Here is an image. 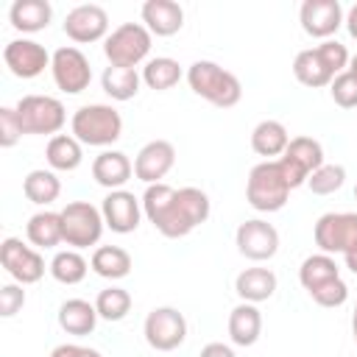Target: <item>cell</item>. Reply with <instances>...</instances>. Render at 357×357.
Returning a JSON list of instances; mask_svg holds the SVG:
<instances>
[{"label": "cell", "mask_w": 357, "mask_h": 357, "mask_svg": "<svg viewBox=\"0 0 357 357\" xmlns=\"http://www.w3.org/2000/svg\"><path fill=\"white\" fill-rule=\"evenodd\" d=\"M187 84H190V89H192L198 98L209 100V103L218 106V109H231V106H237L240 98H243V84H240V78H237L234 73L223 70L220 64L206 61V59L192 61V64L187 67Z\"/></svg>", "instance_id": "cell-1"}, {"label": "cell", "mask_w": 357, "mask_h": 357, "mask_svg": "<svg viewBox=\"0 0 357 357\" xmlns=\"http://www.w3.org/2000/svg\"><path fill=\"white\" fill-rule=\"evenodd\" d=\"M70 128H73V137L81 145L106 148V145H114L123 137V117L109 103H89V106H81L73 114Z\"/></svg>", "instance_id": "cell-2"}, {"label": "cell", "mask_w": 357, "mask_h": 357, "mask_svg": "<svg viewBox=\"0 0 357 357\" xmlns=\"http://www.w3.org/2000/svg\"><path fill=\"white\" fill-rule=\"evenodd\" d=\"M209 195L198 187H181L176 190V198L170 204V209L165 212V218L156 223L159 234L170 237V240H178V237H187L195 226H201L206 218H209Z\"/></svg>", "instance_id": "cell-3"}, {"label": "cell", "mask_w": 357, "mask_h": 357, "mask_svg": "<svg viewBox=\"0 0 357 357\" xmlns=\"http://www.w3.org/2000/svg\"><path fill=\"white\" fill-rule=\"evenodd\" d=\"M290 187L273 162H259L251 167L248 181H245V201L257 209V212H279L287 204Z\"/></svg>", "instance_id": "cell-4"}, {"label": "cell", "mask_w": 357, "mask_h": 357, "mask_svg": "<svg viewBox=\"0 0 357 357\" xmlns=\"http://www.w3.org/2000/svg\"><path fill=\"white\" fill-rule=\"evenodd\" d=\"M151 42H153V33H151L142 22H123V25H117V28L106 36L103 53H106L109 64H117V67H137L139 61L148 59Z\"/></svg>", "instance_id": "cell-5"}, {"label": "cell", "mask_w": 357, "mask_h": 357, "mask_svg": "<svg viewBox=\"0 0 357 357\" xmlns=\"http://www.w3.org/2000/svg\"><path fill=\"white\" fill-rule=\"evenodd\" d=\"M25 134H59L67 123L64 103L50 95H25L14 106Z\"/></svg>", "instance_id": "cell-6"}, {"label": "cell", "mask_w": 357, "mask_h": 357, "mask_svg": "<svg viewBox=\"0 0 357 357\" xmlns=\"http://www.w3.org/2000/svg\"><path fill=\"white\" fill-rule=\"evenodd\" d=\"M61 226H64V243L78 251L100 240L106 220H103V212L89 201H70L61 209Z\"/></svg>", "instance_id": "cell-7"}, {"label": "cell", "mask_w": 357, "mask_h": 357, "mask_svg": "<svg viewBox=\"0 0 357 357\" xmlns=\"http://www.w3.org/2000/svg\"><path fill=\"white\" fill-rule=\"evenodd\" d=\"M276 165H279L284 181H287V187L296 190V187L307 184L312 170H318L324 165V148L312 137H293L287 151L276 159Z\"/></svg>", "instance_id": "cell-8"}, {"label": "cell", "mask_w": 357, "mask_h": 357, "mask_svg": "<svg viewBox=\"0 0 357 357\" xmlns=\"http://www.w3.org/2000/svg\"><path fill=\"white\" fill-rule=\"evenodd\" d=\"M321 254H346L357 245V215L354 212H326L312 229Z\"/></svg>", "instance_id": "cell-9"}, {"label": "cell", "mask_w": 357, "mask_h": 357, "mask_svg": "<svg viewBox=\"0 0 357 357\" xmlns=\"http://www.w3.org/2000/svg\"><path fill=\"white\" fill-rule=\"evenodd\" d=\"M145 340L156 351H173L187 337V318L176 307H153L142 324Z\"/></svg>", "instance_id": "cell-10"}, {"label": "cell", "mask_w": 357, "mask_h": 357, "mask_svg": "<svg viewBox=\"0 0 357 357\" xmlns=\"http://www.w3.org/2000/svg\"><path fill=\"white\" fill-rule=\"evenodd\" d=\"M50 73H53V81L61 92L67 95H78L89 86L92 81V67H89V59L75 47V45H64L53 53L50 59Z\"/></svg>", "instance_id": "cell-11"}, {"label": "cell", "mask_w": 357, "mask_h": 357, "mask_svg": "<svg viewBox=\"0 0 357 357\" xmlns=\"http://www.w3.org/2000/svg\"><path fill=\"white\" fill-rule=\"evenodd\" d=\"M0 262L6 268V273L17 282V284H36L45 276V259L36 248L25 245L17 237H6L0 245Z\"/></svg>", "instance_id": "cell-12"}, {"label": "cell", "mask_w": 357, "mask_h": 357, "mask_svg": "<svg viewBox=\"0 0 357 357\" xmlns=\"http://www.w3.org/2000/svg\"><path fill=\"white\" fill-rule=\"evenodd\" d=\"M234 243H237V251L245 259L265 262V259H271L279 251V231L273 229V223L254 218V220H243L237 226Z\"/></svg>", "instance_id": "cell-13"}, {"label": "cell", "mask_w": 357, "mask_h": 357, "mask_svg": "<svg viewBox=\"0 0 357 357\" xmlns=\"http://www.w3.org/2000/svg\"><path fill=\"white\" fill-rule=\"evenodd\" d=\"M50 59L53 56L36 39H11L3 47V61L11 70V75H17V78H36V75H42L45 67H50Z\"/></svg>", "instance_id": "cell-14"}, {"label": "cell", "mask_w": 357, "mask_h": 357, "mask_svg": "<svg viewBox=\"0 0 357 357\" xmlns=\"http://www.w3.org/2000/svg\"><path fill=\"white\" fill-rule=\"evenodd\" d=\"M343 20H346V14L337 0H304L298 8V22H301L304 33L324 39V42L337 33Z\"/></svg>", "instance_id": "cell-15"}, {"label": "cell", "mask_w": 357, "mask_h": 357, "mask_svg": "<svg viewBox=\"0 0 357 357\" xmlns=\"http://www.w3.org/2000/svg\"><path fill=\"white\" fill-rule=\"evenodd\" d=\"M64 33L78 45H89V42H98V39L109 36V14H106V8L95 6V3L75 6L64 17Z\"/></svg>", "instance_id": "cell-16"}, {"label": "cell", "mask_w": 357, "mask_h": 357, "mask_svg": "<svg viewBox=\"0 0 357 357\" xmlns=\"http://www.w3.org/2000/svg\"><path fill=\"white\" fill-rule=\"evenodd\" d=\"M103 220L117 234H131L139 226L142 218V201L128 190H112L100 204Z\"/></svg>", "instance_id": "cell-17"}, {"label": "cell", "mask_w": 357, "mask_h": 357, "mask_svg": "<svg viewBox=\"0 0 357 357\" xmlns=\"http://www.w3.org/2000/svg\"><path fill=\"white\" fill-rule=\"evenodd\" d=\"M176 165V148L167 139H151L134 159V176L145 184H159Z\"/></svg>", "instance_id": "cell-18"}, {"label": "cell", "mask_w": 357, "mask_h": 357, "mask_svg": "<svg viewBox=\"0 0 357 357\" xmlns=\"http://www.w3.org/2000/svg\"><path fill=\"white\" fill-rule=\"evenodd\" d=\"M142 22L153 36H173L184 25V8L176 0H148L142 6Z\"/></svg>", "instance_id": "cell-19"}, {"label": "cell", "mask_w": 357, "mask_h": 357, "mask_svg": "<svg viewBox=\"0 0 357 357\" xmlns=\"http://www.w3.org/2000/svg\"><path fill=\"white\" fill-rule=\"evenodd\" d=\"M131 173H134V165L123 151H103L92 162V178L100 187H106L109 192L123 190V184L131 178Z\"/></svg>", "instance_id": "cell-20"}, {"label": "cell", "mask_w": 357, "mask_h": 357, "mask_svg": "<svg viewBox=\"0 0 357 357\" xmlns=\"http://www.w3.org/2000/svg\"><path fill=\"white\" fill-rule=\"evenodd\" d=\"M59 326L67 332V335H75V337H84V335H92L95 332V324H98V310L95 304H89L86 298H67L61 307H59Z\"/></svg>", "instance_id": "cell-21"}, {"label": "cell", "mask_w": 357, "mask_h": 357, "mask_svg": "<svg viewBox=\"0 0 357 357\" xmlns=\"http://www.w3.org/2000/svg\"><path fill=\"white\" fill-rule=\"evenodd\" d=\"M234 290L243 301L259 304L276 293V273L271 268H245L234 279Z\"/></svg>", "instance_id": "cell-22"}, {"label": "cell", "mask_w": 357, "mask_h": 357, "mask_svg": "<svg viewBox=\"0 0 357 357\" xmlns=\"http://www.w3.org/2000/svg\"><path fill=\"white\" fill-rule=\"evenodd\" d=\"M262 335V315L257 310V304L240 301L231 312H229V337L234 346H254Z\"/></svg>", "instance_id": "cell-23"}, {"label": "cell", "mask_w": 357, "mask_h": 357, "mask_svg": "<svg viewBox=\"0 0 357 357\" xmlns=\"http://www.w3.org/2000/svg\"><path fill=\"white\" fill-rule=\"evenodd\" d=\"M287 145H290V134L279 120H259L251 131V148L259 156H265V162H273V156H282Z\"/></svg>", "instance_id": "cell-24"}, {"label": "cell", "mask_w": 357, "mask_h": 357, "mask_svg": "<svg viewBox=\"0 0 357 357\" xmlns=\"http://www.w3.org/2000/svg\"><path fill=\"white\" fill-rule=\"evenodd\" d=\"M53 8L47 0H14L8 8V20L22 33H36L50 25Z\"/></svg>", "instance_id": "cell-25"}, {"label": "cell", "mask_w": 357, "mask_h": 357, "mask_svg": "<svg viewBox=\"0 0 357 357\" xmlns=\"http://www.w3.org/2000/svg\"><path fill=\"white\" fill-rule=\"evenodd\" d=\"M28 243L33 248H56L59 243H64V226H61V212H36L31 215L28 226H25Z\"/></svg>", "instance_id": "cell-26"}, {"label": "cell", "mask_w": 357, "mask_h": 357, "mask_svg": "<svg viewBox=\"0 0 357 357\" xmlns=\"http://www.w3.org/2000/svg\"><path fill=\"white\" fill-rule=\"evenodd\" d=\"M45 159L53 170L70 173L84 162V148L73 134H56V137H50V142L45 148Z\"/></svg>", "instance_id": "cell-27"}, {"label": "cell", "mask_w": 357, "mask_h": 357, "mask_svg": "<svg viewBox=\"0 0 357 357\" xmlns=\"http://www.w3.org/2000/svg\"><path fill=\"white\" fill-rule=\"evenodd\" d=\"M89 268L103 276V279H123L131 273V254L120 245H98L92 251V259H89Z\"/></svg>", "instance_id": "cell-28"}, {"label": "cell", "mask_w": 357, "mask_h": 357, "mask_svg": "<svg viewBox=\"0 0 357 357\" xmlns=\"http://www.w3.org/2000/svg\"><path fill=\"white\" fill-rule=\"evenodd\" d=\"M100 84H103V92L112 98V100H131L137 98L139 92V84H142V75L134 70V67H117V64H109L100 75Z\"/></svg>", "instance_id": "cell-29"}, {"label": "cell", "mask_w": 357, "mask_h": 357, "mask_svg": "<svg viewBox=\"0 0 357 357\" xmlns=\"http://www.w3.org/2000/svg\"><path fill=\"white\" fill-rule=\"evenodd\" d=\"M293 75L298 78V84L310 86V89H318V86H329L332 84V73L329 67L321 61V56L315 53V47H307L301 50L296 59H293Z\"/></svg>", "instance_id": "cell-30"}, {"label": "cell", "mask_w": 357, "mask_h": 357, "mask_svg": "<svg viewBox=\"0 0 357 357\" xmlns=\"http://www.w3.org/2000/svg\"><path fill=\"white\" fill-rule=\"evenodd\" d=\"M22 192H25V198H28L31 204H36V206H47V204H53V201L59 198V192H61V181H59V176H56L53 170L39 167V170H31V173L25 176V181H22Z\"/></svg>", "instance_id": "cell-31"}, {"label": "cell", "mask_w": 357, "mask_h": 357, "mask_svg": "<svg viewBox=\"0 0 357 357\" xmlns=\"http://www.w3.org/2000/svg\"><path fill=\"white\" fill-rule=\"evenodd\" d=\"M337 276H340V268L332 259V254H312L298 268V282H301V287L307 293L321 287V284H326V282H332V279H337Z\"/></svg>", "instance_id": "cell-32"}, {"label": "cell", "mask_w": 357, "mask_h": 357, "mask_svg": "<svg viewBox=\"0 0 357 357\" xmlns=\"http://www.w3.org/2000/svg\"><path fill=\"white\" fill-rule=\"evenodd\" d=\"M142 81L156 92H167L181 81V64L170 56L148 59L145 67H142Z\"/></svg>", "instance_id": "cell-33"}, {"label": "cell", "mask_w": 357, "mask_h": 357, "mask_svg": "<svg viewBox=\"0 0 357 357\" xmlns=\"http://www.w3.org/2000/svg\"><path fill=\"white\" fill-rule=\"evenodd\" d=\"M89 271V262L75 251V248H67V251H59L53 259H50V276L61 284H78L84 282Z\"/></svg>", "instance_id": "cell-34"}, {"label": "cell", "mask_w": 357, "mask_h": 357, "mask_svg": "<svg viewBox=\"0 0 357 357\" xmlns=\"http://www.w3.org/2000/svg\"><path fill=\"white\" fill-rule=\"evenodd\" d=\"M95 310L103 321H123L131 312V293L123 287H106L98 293Z\"/></svg>", "instance_id": "cell-35"}, {"label": "cell", "mask_w": 357, "mask_h": 357, "mask_svg": "<svg viewBox=\"0 0 357 357\" xmlns=\"http://www.w3.org/2000/svg\"><path fill=\"white\" fill-rule=\"evenodd\" d=\"M173 198H176V190H173L170 184H165V181L148 184L145 192H142V215L156 226V223L165 218V212L170 209Z\"/></svg>", "instance_id": "cell-36"}, {"label": "cell", "mask_w": 357, "mask_h": 357, "mask_svg": "<svg viewBox=\"0 0 357 357\" xmlns=\"http://www.w3.org/2000/svg\"><path fill=\"white\" fill-rule=\"evenodd\" d=\"M343 181H346V167H343V165H326V162H324L318 170L310 173L307 187H310L315 195H332V192H337V190L343 187Z\"/></svg>", "instance_id": "cell-37"}, {"label": "cell", "mask_w": 357, "mask_h": 357, "mask_svg": "<svg viewBox=\"0 0 357 357\" xmlns=\"http://www.w3.org/2000/svg\"><path fill=\"white\" fill-rule=\"evenodd\" d=\"M315 53L321 56V61L329 67L332 75H340V73L349 70V59H351V56H349L346 45H340L337 39H326V42L315 45Z\"/></svg>", "instance_id": "cell-38"}, {"label": "cell", "mask_w": 357, "mask_h": 357, "mask_svg": "<svg viewBox=\"0 0 357 357\" xmlns=\"http://www.w3.org/2000/svg\"><path fill=\"white\" fill-rule=\"evenodd\" d=\"M329 95H332V100H335L337 106L354 109V106H357V78H354L349 70L340 73V75H335L332 84H329Z\"/></svg>", "instance_id": "cell-39"}, {"label": "cell", "mask_w": 357, "mask_h": 357, "mask_svg": "<svg viewBox=\"0 0 357 357\" xmlns=\"http://www.w3.org/2000/svg\"><path fill=\"white\" fill-rule=\"evenodd\" d=\"M310 296H312V301L321 304V307H340V304H346V298H349V284L337 276V279H332V282H326V284L310 290Z\"/></svg>", "instance_id": "cell-40"}, {"label": "cell", "mask_w": 357, "mask_h": 357, "mask_svg": "<svg viewBox=\"0 0 357 357\" xmlns=\"http://www.w3.org/2000/svg\"><path fill=\"white\" fill-rule=\"evenodd\" d=\"M22 123H20V114L14 106H3L0 109V145L3 148H14L20 139H22Z\"/></svg>", "instance_id": "cell-41"}, {"label": "cell", "mask_w": 357, "mask_h": 357, "mask_svg": "<svg viewBox=\"0 0 357 357\" xmlns=\"http://www.w3.org/2000/svg\"><path fill=\"white\" fill-rule=\"evenodd\" d=\"M25 307V290L22 284H3L0 287V315L11 318Z\"/></svg>", "instance_id": "cell-42"}, {"label": "cell", "mask_w": 357, "mask_h": 357, "mask_svg": "<svg viewBox=\"0 0 357 357\" xmlns=\"http://www.w3.org/2000/svg\"><path fill=\"white\" fill-rule=\"evenodd\" d=\"M198 357H237V354H234V349L226 346V343H206Z\"/></svg>", "instance_id": "cell-43"}, {"label": "cell", "mask_w": 357, "mask_h": 357, "mask_svg": "<svg viewBox=\"0 0 357 357\" xmlns=\"http://www.w3.org/2000/svg\"><path fill=\"white\" fill-rule=\"evenodd\" d=\"M50 357H84V346L78 343H61L50 351Z\"/></svg>", "instance_id": "cell-44"}, {"label": "cell", "mask_w": 357, "mask_h": 357, "mask_svg": "<svg viewBox=\"0 0 357 357\" xmlns=\"http://www.w3.org/2000/svg\"><path fill=\"white\" fill-rule=\"evenodd\" d=\"M343 25H346V31H349V36L351 39H357V3L346 11V20H343Z\"/></svg>", "instance_id": "cell-45"}, {"label": "cell", "mask_w": 357, "mask_h": 357, "mask_svg": "<svg viewBox=\"0 0 357 357\" xmlns=\"http://www.w3.org/2000/svg\"><path fill=\"white\" fill-rule=\"evenodd\" d=\"M343 259H346V268L357 276V245H354L351 251H346V254H343Z\"/></svg>", "instance_id": "cell-46"}, {"label": "cell", "mask_w": 357, "mask_h": 357, "mask_svg": "<svg viewBox=\"0 0 357 357\" xmlns=\"http://www.w3.org/2000/svg\"><path fill=\"white\" fill-rule=\"evenodd\" d=\"M349 73H351V75L357 78V53H354V56L349 59Z\"/></svg>", "instance_id": "cell-47"}, {"label": "cell", "mask_w": 357, "mask_h": 357, "mask_svg": "<svg viewBox=\"0 0 357 357\" xmlns=\"http://www.w3.org/2000/svg\"><path fill=\"white\" fill-rule=\"evenodd\" d=\"M84 357H100V351H95V349H86V346H84Z\"/></svg>", "instance_id": "cell-48"}, {"label": "cell", "mask_w": 357, "mask_h": 357, "mask_svg": "<svg viewBox=\"0 0 357 357\" xmlns=\"http://www.w3.org/2000/svg\"><path fill=\"white\" fill-rule=\"evenodd\" d=\"M351 332H354V340H357V307H354V318H351Z\"/></svg>", "instance_id": "cell-49"}, {"label": "cell", "mask_w": 357, "mask_h": 357, "mask_svg": "<svg viewBox=\"0 0 357 357\" xmlns=\"http://www.w3.org/2000/svg\"><path fill=\"white\" fill-rule=\"evenodd\" d=\"M354 198H357V184H354Z\"/></svg>", "instance_id": "cell-50"}]
</instances>
